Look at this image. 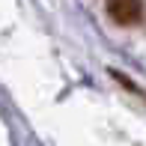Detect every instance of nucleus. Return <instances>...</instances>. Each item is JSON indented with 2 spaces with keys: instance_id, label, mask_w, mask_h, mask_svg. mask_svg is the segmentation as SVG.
I'll return each mask as SVG.
<instances>
[{
  "instance_id": "nucleus-1",
  "label": "nucleus",
  "mask_w": 146,
  "mask_h": 146,
  "mask_svg": "<svg viewBox=\"0 0 146 146\" xmlns=\"http://www.w3.org/2000/svg\"><path fill=\"white\" fill-rule=\"evenodd\" d=\"M108 15L116 24H137L143 18V3L140 0H108Z\"/></svg>"
}]
</instances>
